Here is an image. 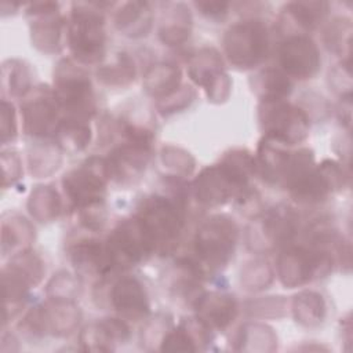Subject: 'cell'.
Listing matches in <instances>:
<instances>
[{
    "mask_svg": "<svg viewBox=\"0 0 353 353\" xmlns=\"http://www.w3.org/2000/svg\"><path fill=\"white\" fill-rule=\"evenodd\" d=\"M256 172L255 156L247 149H230L219 163L203 168L194 178L192 189L194 199L205 207H219L236 199Z\"/></svg>",
    "mask_w": 353,
    "mask_h": 353,
    "instance_id": "6da1fadb",
    "label": "cell"
},
{
    "mask_svg": "<svg viewBox=\"0 0 353 353\" xmlns=\"http://www.w3.org/2000/svg\"><path fill=\"white\" fill-rule=\"evenodd\" d=\"M239 239L237 225L223 214L208 216L197 228L193 239V254L190 256L201 273L222 270L234 255Z\"/></svg>",
    "mask_w": 353,
    "mask_h": 353,
    "instance_id": "7a4b0ae2",
    "label": "cell"
},
{
    "mask_svg": "<svg viewBox=\"0 0 353 353\" xmlns=\"http://www.w3.org/2000/svg\"><path fill=\"white\" fill-rule=\"evenodd\" d=\"M255 165L266 182L288 189L314 165V154L307 148L292 149L279 139L263 135L256 149Z\"/></svg>",
    "mask_w": 353,
    "mask_h": 353,
    "instance_id": "3957f363",
    "label": "cell"
},
{
    "mask_svg": "<svg viewBox=\"0 0 353 353\" xmlns=\"http://www.w3.org/2000/svg\"><path fill=\"white\" fill-rule=\"evenodd\" d=\"M105 4V3H103ZM98 3H73L66 28L69 50L76 62L94 65L103 59L106 51L105 18Z\"/></svg>",
    "mask_w": 353,
    "mask_h": 353,
    "instance_id": "277c9868",
    "label": "cell"
},
{
    "mask_svg": "<svg viewBox=\"0 0 353 353\" xmlns=\"http://www.w3.org/2000/svg\"><path fill=\"white\" fill-rule=\"evenodd\" d=\"M52 90L61 105L62 117L90 121L97 103L92 83L84 68L74 59H61L54 70Z\"/></svg>",
    "mask_w": 353,
    "mask_h": 353,
    "instance_id": "5b68a950",
    "label": "cell"
},
{
    "mask_svg": "<svg viewBox=\"0 0 353 353\" xmlns=\"http://www.w3.org/2000/svg\"><path fill=\"white\" fill-rule=\"evenodd\" d=\"M150 234L156 247L171 244L185 225V205L179 193L145 197L134 215Z\"/></svg>",
    "mask_w": 353,
    "mask_h": 353,
    "instance_id": "8992f818",
    "label": "cell"
},
{
    "mask_svg": "<svg viewBox=\"0 0 353 353\" xmlns=\"http://www.w3.org/2000/svg\"><path fill=\"white\" fill-rule=\"evenodd\" d=\"M331 250L310 245H291L277 258V276L285 288L302 287L314 279L324 277L332 270Z\"/></svg>",
    "mask_w": 353,
    "mask_h": 353,
    "instance_id": "52a82bcc",
    "label": "cell"
},
{
    "mask_svg": "<svg viewBox=\"0 0 353 353\" xmlns=\"http://www.w3.org/2000/svg\"><path fill=\"white\" fill-rule=\"evenodd\" d=\"M269 48V32L261 19L240 21L232 25L223 36L226 58L239 69L259 66L268 58Z\"/></svg>",
    "mask_w": 353,
    "mask_h": 353,
    "instance_id": "ba28073f",
    "label": "cell"
},
{
    "mask_svg": "<svg viewBox=\"0 0 353 353\" xmlns=\"http://www.w3.org/2000/svg\"><path fill=\"white\" fill-rule=\"evenodd\" d=\"M252 221L247 230V244L256 252H268L290 243L299 226L298 214L287 204L273 205Z\"/></svg>",
    "mask_w": 353,
    "mask_h": 353,
    "instance_id": "9c48e42d",
    "label": "cell"
},
{
    "mask_svg": "<svg viewBox=\"0 0 353 353\" xmlns=\"http://www.w3.org/2000/svg\"><path fill=\"white\" fill-rule=\"evenodd\" d=\"M258 121L265 137L279 139L290 146L303 142L310 130L307 114L287 99L261 101Z\"/></svg>",
    "mask_w": 353,
    "mask_h": 353,
    "instance_id": "30bf717a",
    "label": "cell"
},
{
    "mask_svg": "<svg viewBox=\"0 0 353 353\" xmlns=\"http://www.w3.org/2000/svg\"><path fill=\"white\" fill-rule=\"evenodd\" d=\"M109 181L106 159L92 156L63 176L62 188L72 208L79 211L103 203Z\"/></svg>",
    "mask_w": 353,
    "mask_h": 353,
    "instance_id": "8fae6325",
    "label": "cell"
},
{
    "mask_svg": "<svg viewBox=\"0 0 353 353\" xmlns=\"http://www.w3.org/2000/svg\"><path fill=\"white\" fill-rule=\"evenodd\" d=\"M112 269H130L150 258L157 248L150 234L135 218L120 222L105 241Z\"/></svg>",
    "mask_w": 353,
    "mask_h": 353,
    "instance_id": "7c38bea8",
    "label": "cell"
},
{
    "mask_svg": "<svg viewBox=\"0 0 353 353\" xmlns=\"http://www.w3.org/2000/svg\"><path fill=\"white\" fill-rule=\"evenodd\" d=\"M23 131L33 139L50 138L62 120L61 105L52 88L33 87L21 102Z\"/></svg>",
    "mask_w": 353,
    "mask_h": 353,
    "instance_id": "4fadbf2b",
    "label": "cell"
},
{
    "mask_svg": "<svg viewBox=\"0 0 353 353\" xmlns=\"http://www.w3.org/2000/svg\"><path fill=\"white\" fill-rule=\"evenodd\" d=\"M44 272L46 268L41 258L30 248L11 256L1 272L6 306L11 305V307L18 309L29 290L41 281Z\"/></svg>",
    "mask_w": 353,
    "mask_h": 353,
    "instance_id": "5bb4252c",
    "label": "cell"
},
{
    "mask_svg": "<svg viewBox=\"0 0 353 353\" xmlns=\"http://www.w3.org/2000/svg\"><path fill=\"white\" fill-rule=\"evenodd\" d=\"M346 174L343 167L334 160H324L313 165L306 174L296 179L290 188V193L298 203L317 204L335 192L343 189Z\"/></svg>",
    "mask_w": 353,
    "mask_h": 353,
    "instance_id": "9a60e30c",
    "label": "cell"
},
{
    "mask_svg": "<svg viewBox=\"0 0 353 353\" xmlns=\"http://www.w3.org/2000/svg\"><path fill=\"white\" fill-rule=\"evenodd\" d=\"M280 69L291 79L307 80L317 74L321 57L317 44L307 34H290L277 50Z\"/></svg>",
    "mask_w": 353,
    "mask_h": 353,
    "instance_id": "2e32d148",
    "label": "cell"
},
{
    "mask_svg": "<svg viewBox=\"0 0 353 353\" xmlns=\"http://www.w3.org/2000/svg\"><path fill=\"white\" fill-rule=\"evenodd\" d=\"M68 256L80 276L101 277L112 270L106 244L94 237L76 240L69 245Z\"/></svg>",
    "mask_w": 353,
    "mask_h": 353,
    "instance_id": "e0dca14e",
    "label": "cell"
},
{
    "mask_svg": "<svg viewBox=\"0 0 353 353\" xmlns=\"http://www.w3.org/2000/svg\"><path fill=\"white\" fill-rule=\"evenodd\" d=\"M110 303L124 320H142L149 313V298L142 283L131 276L117 280L110 290Z\"/></svg>",
    "mask_w": 353,
    "mask_h": 353,
    "instance_id": "ac0fdd59",
    "label": "cell"
},
{
    "mask_svg": "<svg viewBox=\"0 0 353 353\" xmlns=\"http://www.w3.org/2000/svg\"><path fill=\"white\" fill-rule=\"evenodd\" d=\"M196 316L211 330H225L237 317L239 306L233 295L222 291L201 292L193 301Z\"/></svg>",
    "mask_w": 353,
    "mask_h": 353,
    "instance_id": "d6986e66",
    "label": "cell"
},
{
    "mask_svg": "<svg viewBox=\"0 0 353 353\" xmlns=\"http://www.w3.org/2000/svg\"><path fill=\"white\" fill-rule=\"evenodd\" d=\"M65 19L57 12L32 17L30 39L32 44L41 52L55 54L62 48Z\"/></svg>",
    "mask_w": 353,
    "mask_h": 353,
    "instance_id": "ffe728a7",
    "label": "cell"
},
{
    "mask_svg": "<svg viewBox=\"0 0 353 353\" xmlns=\"http://www.w3.org/2000/svg\"><path fill=\"white\" fill-rule=\"evenodd\" d=\"M114 28L127 37L146 36L152 28L150 6L145 1H127L113 17Z\"/></svg>",
    "mask_w": 353,
    "mask_h": 353,
    "instance_id": "44dd1931",
    "label": "cell"
},
{
    "mask_svg": "<svg viewBox=\"0 0 353 353\" xmlns=\"http://www.w3.org/2000/svg\"><path fill=\"white\" fill-rule=\"evenodd\" d=\"M41 306L48 334L65 336L77 328L81 319V312L74 301L48 299Z\"/></svg>",
    "mask_w": 353,
    "mask_h": 353,
    "instance_id": "7402d4cb",
    "label": "cell"
},
{
    "mask_svg": "<svg viewBox=\"0 0 353 353\" xmlns=\"http://www.w3.org/2000/svg\"><path fill=\"white\" fill-rule=\"evenodd\" d=\"M192 32V14L182 3H171L164 10L159 37L167 46H179L185 43Z\"/></svg>",
    "mask_w": 353,
    "mask_h": 353,
    "instance_id": "603a6c76",
    "label": "cell"
},
{
    "mask_svg": "<svg viewBox=\"0 0 353 353\" xmlns=\"http://www.w3.org/2000/svg\"><path fill=\"white\" fill-rule=\"evenodd\" d=\"M63 150L48 138L34 139L28 149L29 171L34 178H46L58 171L62 164Z\"/></svg>",
    "mask_w": 353,
    "mask_h": 353,
    "instance_id": "cb8c5ba5",
    "label": "cell"
},
{
    "mask_svg": "<svg viewBox=\"0 0 353 353\" xmlns=\"http://www.w3.org/2000/svg\"><path fill=\"white\" fill-rule=\"evenodd\" d=\"M34 240V228L21 215L10 214L1 222V252L3 255H17L29 250Z\"/></svg>",
    "mask_w": 353,
    "mask_h": 353,
    "instance_id": "d4e9b609",
    "label": "cell"
},
{
    "mask_svg": "<svg viewBox=\"0 0 353 353\" xmlns=\"http://www.w3.org/2000/svg\"><path fill=\"white\" fill-rule=\"evenodd\" d=\"M182 72L174 63L159 62L143 74V90L156 99H161L181 87Z\"/></svg>",
    "mask_w": 353,
    "mask_h": 353,
    "instance_id": "484cf974",
    "label": "cell"
},
{
    "mask_svg": "<svg viewBox=\"0 0 353 353\" xmlns=\"http://www.w3.org/2000/svg\"><path fill=\"white\" fill-rule=\"evenodd\" d=\"M250 85L261 101L285 99L292 91L291 79L276 68H266L255 73L250 79Z\"/></svg>",
    "mask_w": 353,
    "mask_h": 353,
    "instance_id": "4316f807",
    "label": "cell"
},
{
    "mask_svg": "<svg viewBox=\"0 0 353 353\" xmlns=\"http://www.w3.org/2000/svg\"><path fill=\"white\" fill-rule=\"evenodd\" d=\"M328 14V3L325 1H291L283 8L281 18L291 21L298 28V34H305L316 29Z\"/></svg>",
    "mask_w": 353,
    "mask_h": 353,
    "instance_id": "83f0119b",
    "label": "cell"
},
{
    "mask_svg": "<svg viewBox=\"0 0 353 353\" xmlns=\"http://www.w3.org/2000/svg\"><path fill=\"white\" fill-rule=\"evenodd\" d=\"M54 138L63 152L73 154L83 152L90 145L92 132L87 120L62 117Z\"/></svg>",
    "mask_w": 353,
    "mask_h": 353,
    "instance_id": "f1b7e54d",
    "label": "cell"
},
{
    "mask_svg": "<svg viewBox=\"0 0 353 353\" xmlns=\"http://www.w3.org/2000/svg\"><path fill=\"white\" fill-rule=\"evenodd\" d=\"M221 72H223V59L214 47H203L189 58L188 74L197 85L204 87Z\"/></svg>",
    "mask_w": 353,
    "mask_h": 353,
    "instance_id": "f546056e",
    "label": "cell"
},
{
    "mask_svg": "<svg viewBox=\"0 0 353 353\" xmlns=\"http://www.w3.org/2000/svg\"><path fill=\"white\" fill-rule=\"evenodd\" d=\"M292 316L301 325L316 327L324 321L327 306L319 292L302 291L291 302Z\"/></svg>",
    "mask_w": 353,
    "mask_h": 353,
    "instance_id": "4dcf8cb0",
    "label": "cell"
},
{
    "mask_svg": "<svg viewBox=\"0 0 353 353\" xmlns=\"http://www.w3.org/2000/svg\"><path fill=\"white\" fill-rule=\"evenodd\" d=\"M61 208V197L50 185L36 186L28 199L29 214L39 222H51L57 219Z\"/></svg>",
    "mask_w": 353,
    "mask_h": 353,
    "instance_id": "1f68e13d",
    "label": "cell"
},
{
    "mask_svg": "<svg viewBox=\"0 0 353 353\" xmlns=\"http://www.w3.org/2000/svg\"><path fill=\"white\" fill-rule=\"evenodd\" d=\"M1 88L10 97L23 98L32 87V72L21 59H7L1 65Z\"/></svg>",
    "mask_w": 353,
    "mask_h": 353,
    "instance_id": "d6a6232c",
    "label": "cell"
},
{
    "mask_svg": "<svg viewBox=\"0 0 353 353\" xmlns=\"http://www.w3.org/2000/svg\"><path fill=\"white\" fill-rule=\"evenodd\" d=\"M236 349L244 352H273L277 349V336L269 325L247 323L240 328Z\"/></svg>",
    "mask_w": 353,
    "mask_h": 353,
    "instance_id": "836d02e7",
    "label": "cell"
},
{
    "mask_svg": "<svg viewBox=\"0 0 353 353\" xmlns=\"http://www.w3.org/2000/svg\"><path fill=\"white\" fill-rule=\"evenodd\" d=\"M135 73L137 72L132 58L125 52H119L110 63L98 68L97 79L103 85L112 88H123L134 81Z\"/></svg>",
    "mask_w": 353,
    "mask_h": 353,
    "instance_id": "e575fe53",
    "label": "cell"
},
{
    "mask_svg": "<svg viewBox=\"0 0 353 353\" xmlns=\"http://www.w3.org/2000/svg\"><path fill=\"white\" fill-rule=\"evenodd\" d=\"M274 279L272 266L266 259H251L248 261L240 272V284L245 291L258 292L266 290Z\"/></svg>",
    "mask_w": 353,
    "mask_h": 353,
    "instance_id": "d590c367",
    "label": "cell"
},
{
    "mask_svg": "<svg viewBox=\"0 0 353 353\" xmlns=\"http://www.w3.org/2000/svg\"><path fill=\"white\" fill-rule=\"evenodd\" d=\"M323 40L325 47L336 55H350L352 22L349 18H335L324 29Z\"/></svg>",
    "mask_w": 353,
    "mask_h": 353,
    "instance_id": "8d00e7d4",
    "label": "cell"
},
{
    "mask_svg": "<svg viewBox=\"0 0 353 353\" xmlns=\"http://www.w3.org/2000/svg\"><path fill=\"white\" fill-rule=\"evenodd\" d=\"M160 160L161 164L172 176L185 178L193 174L196 168V160L194 157L185 149L167 145L160 152Z\"/></svg>",
    "mask_w": 353,
    "mask_h": 353,
    "instance_id": "74e56055",
    "label": "cell"
},
{
    "mask_svg": "<svg viewBox=\"0 0 353 353\" xmlns=\"http://www.w3.org/2000/svg\"><path fill=\"white\" fill-rule=\"evenodd\" d=\"M46 294L48 299L74 301L80 294V283L73 274L62 270L50 279L46 287Z\"/></svg>",
    "mask_w": 353,
    "mask_h": 353,
    "instance_id": "f35d334b",
    "label": "cell"
},
{
    "mask_svg": "<svg viewBox=\"0 0 353 353\" xmlns=\"http://www.w3.org/2000/svg\"><path fill=\"white\" fill-rule=\"evenodd\" d=\"M79 342L83 350L90 352H110L116 345L99 321L85 325L79 335Z\"/></svg>",
    "mask_w": 353,
    "mask_h": 353,
    "instance_id": "ab89813d",
    "label": "cell"
},
{
    "mask_svg": "<svg viewBox=\"0 0 353 353\" xmlns=\"http://www.w3.org/2000/svg\"><path fill=\"white\" fill-rule=\"evenodd\" d=\"M194 98H196V91L188 84H181V87L175 90L172 94L161 99H157L156 108L163 116H170L189 108L190 103L194 101Z\"/></svg>",
    "mask_w": 353,
    "mask_h": 353,
    "instance_id": "60d3db41",
    "label": "cell"
},
{
    "mask_svg": "<svg viewBox=\"0 0 353 353\" xmlns=\"http://www.w3.org/2000/svg\"><path fill=\"white\" fill-rule=\"evenodd\" d=\"M287 301L284 296H263L247 303V313L258 319H279L285 314Z\"/></svg>",
    "mask_w": 353,
    "mask_h": 353,
    "instance_id": "b9f144b4",
    "label": "cell"
},
{
    "mask_svg": "<svg viewBox=\"0 0 353 353\" xmlns=\"http://www.w3.org/2000/svg\"><path fill=\"white\" fill-rule=\"evenodd\" d=\"M172 328L171 319L168 314H157L153 319L148 320L146 324L142 327V342L145 345H153L157 342L159 345L161 343L163 338L167 335V332Z\"/></svg>",
    "mask_w": 353,
    "mask_h": 353,
    "instance_id": "7bdbcfd3",
    "label": "cell"
},
{
    "mask_svg": "<svg viewBox=\"0 0 353 353\" xmlns=\"http://www.w3.org/2000/svg\"><path fill=\"white\" fill-rule=\"evenodd\" d=\"M18 328L21 332L28 338H41L48 335L46 320H44V312L43 306H34L32 307L22 319V321L18 324Z\"/></svg>",
    "mask_w": 353,
    "mask_h": 353,
    "instance_id": "ee69618b",
    "label": "cell"
},
{
    "mask_svg": "<svg viewBox=\"0 0 353 353\" xmlns=\"http://www.w3.org/2000/svg\"><path fill=\"white\" fill-rule=\"evenodd\" d=\"M330 85L342 99L352 97V74L350 59L342 61L332 70H330Z\"/></svg>",
    "mask_w": 353,
    "mask_h": 353,
    "instance_id": "f6af8a7d",
    "label": "cell"
},
{
    "mask_svg": "<svg viewBox=\"0 0 353 353\" xmlns=\"http://www.w3.org/2000/svg\"><path fill=\"white\" fill-rule=\"evenodd\" d=\"M205 95L212 103H223L229 99L232 92V80L229 74L223 70L214 76L204 87Z\"/></svg>",
    "mask_w": 353,
    "mask_h": 353,
    "instance_id": "bcb514c9",
    "label": "cell"
},
{
    "mask_svg": "<svg viewBox=\"0 0 353 353\" xmlns=\"http://www.w3.org/2000/svg\"><path fill=\"white\" fill-rule=\"evenodd\" d=\"M1 143L7 145L15 141L18 134V121L15 108L7 99L1 101Z\"/></svg>",
    "mask_w": 353,
    "mask_h": 353,
    "instance_id": "7dc6e473",
    "label": "cell"
},
{
    "mask_svg": "<svg viewBox=\"0 0 353 353\" xmlns=\"http://www.w3.org/2000/svg\"><path fill=\"white\" fill-rule=\"evenodd\" d=\"M1 171H3V188L12 185L21 178L22 165L21 159L14 150H4L1 153Z\"/></svg>",
    "mask_w": 353,
    "mask_h": 353,
    "instance_id": "c3c4849f",
    "label": "cell"
},
{
    "mask_svg": "<svg viewBox=\"0 0 353 353\" xmlns=\"http://www.w3.org/2000/svg\"><path fill=\"white\" fill-rule=\"evenodd\" d=\"M77 212H79V222L85 229L98 230L106 222V211H105L103 203L81 208Z\"/></svg>",
    "mask_w": 353,
    "mask_h": 353,
    "instance_id": "681fc988",
    "label": "cell"
},
{
    "mask_svg": "<svg viewBox=\"0 0 353 353\" xmlns=\"http://www.w3.org/2000/svg\"><path fill=\"white\" fill-rule=\"evenodd\" d=\"M99 323L114 343H124L125 341H128L131 331L123 317H106L99 320Z\"/></svg>",
    "mask_w": 353,
    "mask_h": 353,
    "instance_id": "f907efd6",
    "label": "cell"
},
{
    "mask_svg": "<svg viewBox=\"0 0 353 353\" xmlns=\"http://www.w3.org/2000/svg\"><path fill=\"white\" fill-rule=\"evenodd\" d=\"M194 7L208 19H223L228 12L230 4L226 1H196Z\"/></svg>",
    "mask_w": 353,
    "mask_h": 353,
    "instance_id": "816d5d0a",
    "label": "cell"
}]
</instances>
